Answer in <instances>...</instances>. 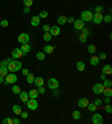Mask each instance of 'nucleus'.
<instances>
[{"instance_id":"obj_5","label":"nucleus","mask_w":112,"mask_h":124,"mask_svg":"<svg viewBox=\"0 0 112 124\" xmlns=\"http://www.w3.org/2000/svg\"><path fill=\"white\" fill-rule=\"evenodd\" d=\"M26 104H27V107L32 111L37 110V107H38V103L36 101V98H29V100L26 102Z\"/></svg>"},{"instance_id":"obj_27","label":"nucleus","mask_w":112,"mask_h":124,"mask_svg":"<svg viewBox=\"0 0 112 124\" xmlns=\"http://www.w3.org/2000/svg\"><path fill=\"white\" fill-rule=\"evenodd\" d=\"M66 18L65 16H59L58 18H57V23L58 25H64V23H66Z\"/></svg>"},{"instance_id":"obj_23","label":"nucleus","mask_w":112,"mask_h":124,"mask_svg":"<svg viewBox=\"0 0 112 124\" xmlns=\"http://www.w3.org/2000/svg\"><path fill=\"white\" fill-rule=\"evenodd\" d=\"M8 68L6 66H0V76H2V77H6L7 74H8Z\"/></svg>"},{"instance_id":"obj_57","label":"nucleus","mask_w":112,"mask_h":124,"mask_svg":"<svg viewBox=\"0 0 112 124\" xmlns=\"http://www.w3.org/2000/svg\"><path fill=\"white\" fill-rule=\"evenodd\" d=\"M0 83H5V79H3L2 76H0Z\"/></svg>"},{"instance_id":"obj_13","label":"nucleus","mask_w":112,"mask_h":124,"mask_svg":"<svg viewBox=\"0 0 112 124\" xmlns=\"http://www.w3.org/2000/svg\"><path fill=\"white\" fill-rule=\"evenodd\" d=\"M20 50L23 52V56H26L27 54L30 52V46L28 44H23L20 47Z\"/></svg>"},{"instance_id":"obj_29","label":"nucleus","mask_w":112,"mask_h":124,"mask_svg":"<svg viewBox=\"0 0 112 124\" xmlns=\"http://www.w3.org/2000/svg\"><path fill=\"white\" fill-rule=\"evenodd\" d=\"M88 108V111H91V112H95L96 111V105H95L94 103H88V106H86Z\"/></svg>"},{"instance_id":"obj_12","label":"nucleus","mask_w":112,"mask_h":124,"mask_svg":"<svg viewBox=\"0 0 112 124\" xmlns=\"http://www.w3.org/2000/svg\"><path fill=\"white\" fill-rule=\"evenodd\" d=\"M19 95V98H20L21 102H24V103H26L28 100H29V96H28V93L25 92V91H20V93L18 94Z\"/></svg>"},{"instance_id":"obj_19","label":"nucleus","mask_w":112,"mask_h":124,"mask_svg":"<svg viewBox=\"0 0 112 124\" xmlns=\"http://www.w3.org/2000/svg\"><path fill=\"white\" fill-rule=\"evenodd\" d=\"M88 104V98H81L79 100V107H82V108H85Z\"/></svg>"},{"instance_id":"obj_15","label":"nucleus","mask_w":112,"mask_h":124,"mask_svg":"<svg viewBox=\"0 0 112 124\" xmlns=\"http://www.w3.org/2000/svg\"><path fill=\"white\" fill-rule=\"evenodd\" d=\"M7 68L10 73H14V72H17V68H16V65H15V62L14 61H10L7 65Z\"/></svg>"},{"instance_id":"obj_55","label":"nucleus","mask_w":112,"mask_h":124,"mask_svg":"<svg viewBox=\"0 0 112 124\" xmlns=\"http://www.w3.org/2000/svg\"><path fill=\"white\" fill-rule=\"evenodd\" d=\"M111 103V100H110V97H105V104H110Z\"/></svg>"},{"instance_id":"obj_34","label":"nucleus","mask_w":112,"mask_h":124,"mask_svg":"<svg viewBox=\"0 0 112 124\" xmlns=\"http://www.w3.org/2000/svg\"><path fill=\"white\" fill-rule=\"evenodd\" d=\"M103 85H104V87H111L112 86V81L111 79H104L103 81Z\"/></svg>"},{"instance_id":"obj_36","label":"nucleus","mask_w":112,"mask_h":124,"mask_svg":"<svg viewBox=\"0 0 112 124\" xmlns=\"http://www.w3.org/2000/svg\"><path fill=\"white\" fill-rule=\"evenodd\" d=\"M23 2H24V6L28 7V8L32 6V0H23Z\"/></svg>"},{"instance_id":"obj_2","label":"nucleus","mask_w":112,"mask_h":124,"mask_svg":"<svg viewBox=\"0 0 112 124\" xmlns=\"http://www.w3.org/2000/svg\"><path fill=\"white\" fill-rule=\"evenodd\" d=\"M17 40H18V43L21 44V45H23V44H28L29 43V35L26 34V32H21V34L18 36Z\"/></svg>"},{"instance_id":"obj_24","label":"nucleus","mask_w":112,"mask_h":124,"mask_svg":"<svg viewBox=\"0 0 112 124\" xmlns=\"http://www.w3.org/2000/svg\"><path fill=\"white\" fill-rule=\"evenodd\" d=\"M102 94H103L105 97H111V96H112V90H111V87H105Z\"/></svg>"},{"instance_id":"obj_16","label":"nucleus","mask_w":112,"mask_h":124,"mask_svg":"<svg viewBox=\"0 0 112 124\" xmlns=\"http://www.w3.org/2000/svg\"><path fill=\"white\" fill-rule=\"evenodd\" d=\"M30 23H32V26H34V27L39 26V23H40V18H39L38 16H34V17L32 18V20H30Z\"/></svg>"},{"instance_id":"obj_18","label":"nucleus","mask_w":112,"mask_h":124,"mask_svg":"<svg viewBox=\"0 0 112 124\" xmlns=\"http://www.w3.org/2000/svg\"><path fill=\"white\" fill-rule=\"evenodd\" d=\"M34 84H35L37 87L39 86H44V79H43V77H35V79H34Z\"/></svg>"},{"instance_id":"obj_52","label":"nucleus","mask_w":112,"mask_h":124,"mask_svg":"<svg viewBox=\"0 0 112 124\" xmlns=\"http://www.w3.org/2000/svg\"><path fill=\"white\" fill-rule=\"evenodd\" d=\"M20 115H21V117H23V118H27V117H28V113H27V112H21Z\"/></svg>"},{"instance_id":"obj_47","label":"nucleus","mask_w":112,"mask_h":124,"mask_svg":"<svg viewBox=\"0 0 112 124\" xmlns=\"http://www.w3.org/2000/svg\"><path fill=\"white\" fill-rule=\"evenodd\" d=\"M41 28H43V30H44L45 32H47V31H49L50 27L48 26V25H43V27H41Z\"/></svg>"},{"instance_id":"obj_22","label":"nucleus","mask_w":112,"mask_h":124,"mask_svg":"<svg viewBox=\"0 0 112 124\" xmlns=\"http://www.w3.org/2000/svg\"><path fill=\"white\" fill-rule=\"evenodd\" d=\"M28 96H29V98H37V96H38V91L30 90L29 92H28Z\"/></svg>"},{"instance_id":"obj_32","label":"nucleus","mask_w":112,"mask_h":124,"mask_svg":"<svg viewBox=\"0 0 112 124\" xmlns=\"http://www.w3.org/2000/svg\"><path fill=\"white\" fill-rule=\"evenodd\" d=\"M36 57H37V59L38 61H44L45 59V54L41 52H38L37 54H36Z\"/></svg>"},{"instance_id":"obj_33","label":"nucleus","mask_w":112,"mask_h":124,"mask_svg":"<svg viewBox=\"0 0 112 124\" xmlns=\"http://www.w3.org/2000/svg\"><path fill=\"white\" fill-rule=\"evenodd\" d=\"M11 90H12V93H14V94H19V93H20V87L18 86V85H14Z\"/></svg>"},{"instance_id":"obj_53","label":"nucleus","mask_w":112,"mask_h":124,"mask_svg":"<svg viewBox=\"0 0 112 124\" xmlns=\"http://www.w3.org/2000/svg\"><path fill=\"white\" fill-rule=\"evenodd\" d=\"M29 11H30V8H28V7H25V8H24V12H25V14H29Z\"/></svg>"},{"instance_id":"obj_31","label":"nucleus","mask_w":112,"mask_h":124,"mask_svg":"<svg viewBox=\"0 0 112 124\" xmlns=\"http://www.w3.org/2000/svg\"><path fill=\"white\" fill-rule=\"evenodd\" d=\"M103 21L105 23H110L112 21V17H111V15H105V16H103Z\"/></svg>"},{"instance_id":"obj_20","label":"nucleus","mask_w":112,"mask_h":124,"mask_svg":"<svg viewBox=\"0 0 112 124\" xmlns=\"http://www.w3.org/2000/svg\"><path fill=\"white\" fill-rule=\"evenodd\" d=\"M54 49H55V46H52V45H46L44 47V53L45 54H53Z\"/></svg>"},{"instance_id":"obj_25","label":"nucleus","mask_w":112,"mask_h":124,"mask_svg":"<svg viewBox=\"0 0 112 124\" xmlns=\"http://www.w3.org/2000/svg\"><path fill=\"white\" fill-rule=\"evenodd\" d=\"M52 37H53V36L50 35V32L47 31V32H45V34L43 35V40L46 41V43H48V41L52 40Z\"/></svg>"},{"instance_id":"obj_9","label":"nucleus","mask_w":112,"mask_h":124,"mask_svg":"<svg viewBox=\"0 0 112 124\" xmlns=\"http://www.w3.org/2000/svg\"><path fill=\"white\" fill-rule=\"evenodd\" d=\"M73 23H74V28L76 30H82L84 28V21L82 19H75Z\"/></svg>"},{"instance_id":"obj_51","label":"nucleus","mask_w":112,"mask_h":124,"mask_svg":"<svg viewBox=\"0 0 112 124\" xmlns=\"http://www.w3.org/2000/svg\"><path fill=\"white\" fill-rule=\"evenodd\" d=\"M21 74H23L24 76H27L28 74H29V70H28L27 68H24V69H23V72H21Z\"/></svg>"},{"instance_id":"obj_7","label":"nucleus","mask_w":112,"mask_h":124,"mask_svg":"<svg viewBox=\"0 0 112 124\" xmlns=\"http://www.w3.org/2000/svg\"><path fill=\"white\" fill-rule=\"evenodd\" d=\"M92 21H93L94 23H96V25L101 23L102 21H103V15H102V14H99V12H95V14H93Z\"/></svg>"},{"instance_id":"obj_38","label":"nucleus","mask_w":112,"mask_h":124,"mask_svg":"<svg viewBox=\"0 0 112 124\" xmlns=\"http://www.w3.org/2000/svg\"><path fill=\"white\" fill-rule=\"evenodd\" d=\"M79 40L81 41V43H85L86 40H88V37H86L85 35H83V34H81L80 36H79Z\"/></svg>"},{"instance_id":"obj_3","label":"nucleus","mask_w":112,"mask_h":124,"mask_svg":"<svg viewBox=\"0 0 112 124\" xmlns=\"http://www.w3.org/2000/svg\"><path fill=\"white\" fill-rule=\"evenodd\" d=\"M92 17H93V14L92 11H88V10H85V11H82L81 14V19H82L84 23L85 21H92Z\"/></svg>"},{"instance_id":"obj_14","label":"nucleus","mask_w":112,"mask_h":124,"mask_svg":"<svg viewBox=\"0 0 112 124\" xmlns=\"http://www.w3.org/2000/svg\"><path fill=\"white\" fill-rule=\"evenodd\" d=\"M90 64H91L92 66H96V65H99L100 64V59H99V57L95 55H92L91 58H90Z\"/></svg>"},{"instance_id":"obj_39","label":"nucleus","mask_w":112,"mask_h":124,"mask_svg":"<svg viewBox=\"0 0 112 124\" xmlns=\"http://www.w3.org/2000/svg\"><path fill=\"white\" fill-rule=\"evenodd\" d=\"M2 124H14L12 123V118L7 117V118H5V120H2Z\"/></svg>"},{"instance_id":"obj_11","label":"nucleus","mask_w":112,"mask_h":124,"mask_svg":"<svg viewBox=\"0 0 112 124\" xmlns=\"http://www.w3.org/2000/svg\"><path fill=\"white\" fill-rule=\"evenodd\" d=\"M49 32L52 36H58L61 34V27L58 26H52L49 29Z\"/></svg>"},{"instance_id":"obj_35","label":"nucleus","mask_w":112,"mask_h":124,"mask_svg":"<svg viewBox=\"0 0 112 124\" xmlns=\"http://www.w3.org/2000/svg\"><path fill=\"white\" fill-rule=\"evenodd\" d=\"M73 118L74 120H80L81 118V112H79V111H74L73 112Z\"/></svg>"},{"instance_id":"obj_58","label":"nucleus","mask_w":112,"mask_h":124,"mask_svg":"<svg viewBox=\"0 0 112 124\" xmlns=\"http://www.w3.org/2000/svg\"><path fill=\"white\" fill-rule=\"evenodd\" d=\"M0 27H1V23H0Z\"/></svg>"},{"instance_id":"obj_1","label":"nucleus","mask_w":112,"mask_h":124,"mask_svg":"<svg viewBox=\"0 0 112 124\" xmlns=\"http://www.w3.org/2000/svg\"><path fill=\"white\" fill-rule=\"evenodd\" d=\"M18 81V77L16 74L14 73H10V74H7L6 79H5V84L8 85V84H16V82Z\"/></svg>"},{"instance_id":"obj_4","label":"nucleus","mask_w":112,"mask_h":124,"mask_svg":"<svg viewBox=\"0 0 112 124\" xmlns=\"http://www.w3.org/2000/svg\"><path fill=\"white\" fill-rule=\"evenodd\" d=\"M47 86L50 90H57L59 86V82L56 78H49L47 82Z\"/></svg>"},{"instance_id":"obj_48","label":"nucleus","mask_w":112,"mask_h":124,"mask_svg":"<svg viewBox=\"0 0 112 124\" xmlns=\"http://www.w3.org/2000/svg\"><path fill=\"white\" fill-rule=\"evenodd\" d=\"M82 34L83 35H85V36H86V37H88V35H90V30H88V29H86V28H83L82 29Z\"/></svg>"},{"instance_id":"obj_26","label":"nucleus","mask_w":112,"mask_h":124,"mask_svg":"<svg viewBox=\"0 0 112 124\" xmlns=\"http://www.w3.org/2000/svg\"><path fill=\"white\" fill-rule=\"evenodd\" d=\"M12 112H14V114H16V115H19V114L21 113V107L16 104V105L12 106Z\"/></svg>"},{"instance_id":"obj_46","label":"nucleus","mask_w":112,"mask_h":124,"mask_svg":"<svg viewBox=\"0 0 112 124\" xmlns=\"http://www.w3.org/2000/svg\"><path fill=\"white\" fill-rule=\"evenodd\" d=\"M37 91H38V94H45V92H46L45 88H44V86H39Z\"/></svg>"},{"instance_id":"obj_21","label":"nucleus","mask_w":112,"mask_h":124,"mask_svg":"<svg viewBox=\"0 0 112 124\" xmlns=\"http://www.w3.org/2000/svg\"><path fill=\"white\" fill-rule=\"evenodd\" d=\"M76 68H77V70H79V72H83V70L85 69V64L83 63L82 61H79L76 63Z\"/></svg>"},{"instance_id":"obj_40","label":"nucleus","mask_w":112,"mask_h":124,"mask_svg":"<svg viewBox=\"0 0 112 124\" xmlns=\"http://www.w3.org/2000/svg\"><path fill=\"white\" fill-rule=\"evenodd\" d=\"M97 57H99V59H100V61H101V59H102V61H105L108 56H106L105 53H100V55L97 56Z\"/></svg>"},{"instance_id":"obj_49","label":"nucleus","mask_w":112,"mask_h":124,"mask_svg":"<svg viewBox=\"0 0 112 124\" xmlns=\"http://www.w3.org/2000/svg\"><path fill=\"white\" fill-rule=\"evenodd\" d=\"M94 104L96 105V106H100L101 104H102V101H101L100 98H96V100L94 101Z\"/></svg>"},{"instance_id":"obj_30","label":"nucleus","mask_w":112,"mask_h":124,"mask_svg":"<svg viewBox=\"0 0 112 124\" xmlns=\"http://www.w3.org/2000/svg\"><path fill=\"white\" fill-rule=\"evenodd\" d=\"M27 77V83L28 84H34V79H35V76L32 75V74H28V75L26 76Z\"/></svg>"},{"instance_id":"obj_37","label":"nucleus","mask_w":112,"mask_h":124,"mask_svg":"<svg viewBox=\"0 0 112 124\" xmlns=\"http://www.w3.org/2000/svg\"><path fill=\"white\" fill-rule=\"evenodd\" d=\"M38 17L39 18H43V19H45V18H47L48 17V12L47 11H40L39 12V15H38Z\"/></svg>"},{"instance_id":"obj_56","label":"nucleus","mask_w":112,"mask_h":124,"mask_svg":"<svg viewBox=\"0 0 112 124\" xmlns=\"http://www.w3.org/2000/svg\"><path fill=\"white\" fill-rule=\"evenodd\" d=\"M101 79H102V81H104V79H105V74H103V73H102V75H101Z\"/></svg>"},{"instance_id":"obj_17","label":"nucleus","mask_w":112,"mask_h":124,"mask_svg":"<svg viewBox=\"0 0 112 124\" xmlns=\"http://www.w3.org/2000/svg\"><path fill=\"white\" fill-rule=\"evenodd\" d=\"M102 73L105 74V75H111L112 74V67L111 65H104L103 68H102Z\"/></svg>"},{"instance_id":"obj_8","label":"nucleus","mask_w":112,"mask_h":124,"mask_svg":"<svg viewBox=\"0 0 112 124\" xmlns=\"http://www.w3.org/2000/svg\"><path fill=\"white\" fill-rule=\"evenodd\" d=\"M92 123L93 124H102L103 123V117L101 114L96 113V114H93L92 115Z\"/></svg>"},{"instance_id":"obj_10","label":"nucleus","mask_w":112,"mask_h":124,"mask_svg":"<svg viewBox=\"0 0 112 124\" xmlns=\"http://www.w3.org/2000/svg\"><path fill=\"white\" fill-rule=\"evenodd\" d=\"M11 56L15 58V59H18V58L23 57V52L20 50V48H15V49H12Z\"/></svg>"},{"instance_id":"obj_45","label":"nucleus","mask_w":112,"mask_h":124,"mask_svg":"<svg viewBox=\"0 0 112 124\" xmlns=\"http://www.w3.org/2000/svg\"><path fill=\"white\" fill-rule=\"evenodd\" d=\"M105 111H106L108 113H109V114H111V113H112V106L110 105V104H106V106H105Z\"/></svg>"},{"instance_id":"obj_6","label":"nucleus","mask_w":112,"mask_h":124,"mask_svg":"<svg viewBox=\"0 0 112 124\" xmlns=\"http://www.w3.org/2000/svg\"><path fill=\"white\" fill-rule=\"evenodd\" d=\"M104 85L103 84H100V83H96L93 86V93L94 94H96V95H100V94H102L103 93V91H104Z\"/></svg>"},{"instance_id":"obj_43","label":"nucleus","mask_w":112,"mask_h":124,"mask_svg":"<svg viewBox=\"0 0 112 124\" xmlns=\"http://www.w3.org/2000/svg\"><path fill=\"white\" fill-rule=\"evenodd\" d=\"M15 62V65H16V68H17V70H19V69H21V63L19 61H14Z\"/></svg>"},{"instance_id":"obj_50","label":"nucleus","mask_w":112,"mask_h":124,"mask_svg":"<svg viewBox=\"0 0 112 124\" xmlns=\"http://www.w3.org/2000/svg\"><path fill=\"white\" fill-rule=\"evenodd\" d=\"M74 20H75V19H74L73 17H67V18H66V23H74Z\"/></svg>"},{"instance_id":"obj_28","label":"nucleus","mask_w":112,"mask_h":124,"mask_svg":"<svg viewBox=\"0 0 112 124\" xmlns=\"http://www.w3.org/2000/svg\"><path fill=\"white\" fill-rule=\"evenodd\" d=\"M96 52V47L94 45H88V54H95Z\"/></svg>"},{"instance_id":"obj_41","label":"nucleus","mask_w":112,"mask_h":124,"mask_svg":"<svg viewBox=\"0 0 112 124\" xmlns=\"http://www.w3.org/2000/svg\"><path fill=\"white\" fill-rule=\"evenodd\" d=\"M11 61V58H7L6 61H2L1 63H0V66H6L7 67V65H8V63Z\"/></svg>"},{"instance_id":"obj_54","label":"nucleus","mask_w":112,"mask_h":124,"mask_svg":"<svg viewBox=\"0 0 112 124\" xmlns=\"http://www.w3.org/2000/svg\"><path fill=\"white\" fill-rule=\"evenodd\" d=\"M12 123L14 124H19L20 123V121H19L18 118H14V120H12Z\"/></svg>"},{"instance_id":"obj_42","label":"nucleus","mask_w":112,"mask_h":124,"mask_svg":"<svg viewBox=\"0 0 112 124\" xmlns=\"http://www.w3.org/2000/svg\"><path fill=\"white\" fill-rule=\"evenodd\" d=\"M94 10H95V12H99V14H101V12L103 11V7H102V6H96Z\"/></svg>"},{"instance_id":"obj_44","label":"nucleus","mask_w":112,"mask_h":124,"mask_svg":"<svg viewBox=\"0 0 112 124\" xmlns=\"http://www.w3.org/2000/svg\"><path fill=\"white\" fill-rule=\"evenodd\" d=\"M0 23H1V27H8V25H9L8 20H6V19L1 20V21H0Z\"/></svg>"}]
</instances>
